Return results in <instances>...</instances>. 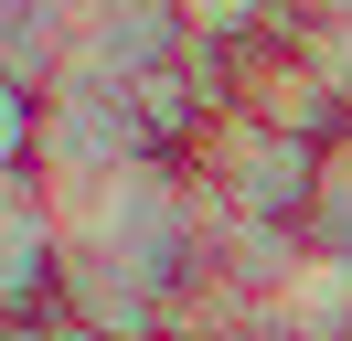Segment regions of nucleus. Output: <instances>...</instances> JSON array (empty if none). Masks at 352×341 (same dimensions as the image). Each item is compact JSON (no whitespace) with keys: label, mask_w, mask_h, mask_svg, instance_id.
Wrapping results in <instances>:
<instances>
[{"label":"nucleus","mask_w":352,"mask_h":341,"mask_svg":"<svg viewBox=\"0 0 352 341\" xmlns=\"http://www.w3.org/2000/svg\"><path fill=\"white\" fill-rule=\"evenodd\" d=\"M0 32H11V21H0Z\"/></svg>","instance_id":"0eeeda50"},{"label":"nucleus","mask_w":352,"mask_h":341,"mask_svg":"<svg viewBox=\"0 0 352 341\" xmlns=\"http://www.w3.org/2000/svg\"><path fill=\"white\" fill-rule=\"evenodd\" d=\"M267 320H278L288 341H352V256H331V245H299V267L278 277Z\"/></svg>","instance_id":"20e7f679"},{"label":"nucleus","mask_w":352,"mask_h":341,"mask_svg":"<svg viewBox=\"0 0 352 341\" xmlns=\"http://www.w3.org/2000/svg\"><path fill=\"white\" fill-rule=\"evenodd\" d=\"M118 160H160L150 128H139V96L129 85H96V75H54L43 85L32 170H43V182H75V170H118Z\"/></svg>","instance_id":"f03ea898"},{"label":"nucleus","mask_w":352,"mask_h":341,"mask_svg":"<svg viewBox=\"0 0 352 341\" xmlns=\"http://www.w3.org/2000/svg\"><path fill=\"white\" fill-rule=\"evenodd\" d=\"M224 341H288V331H278V320H235Z\"/></svg>","instance_id":"423d86ee"},{"label":"nucleus","mask_w":352,"mask_h":341,"mask_svg":"<svg viewBox=\"0 0 352 341\" xmlns=\"http://www.w3.org/2000/svg\"><path fill=\"white\" fill-rule=\"evenodd\" d=\"M182 170H192L224 213H256V224H309V192H320V139H288V128H267V118H245V107H224V118L182 149Z\"/></svg>","instance_id":"f257e3e1"},{"label":"nucleus","mask_w":352,"mask_h":341,"mask_svg":"<svg viewBox=\"0 0 352 341\" xmlns=\"http://www.w3.org/2000/svg\"><path fill=\"white\" fill-rule=\"evenodd\" d=\"M32 139H43V96L0 64V182H22V170H32Z\"/></svg>","instance_id":"39448f33"},{"label":"nucleus","mask_w":352,"mask_h":341,"mask_svg":"<svg viewBox=\"0 0 352 341\" xmlns=\"http://www.w3.org/2000/svg\"><path fill=\"white\" fill-rule=\"evenodd\" d=\"M54 288H65V224L43 170H22L0 182V320H54Z\"/></svg>","instance_id":"7ed1b4c3"}]
</instances>
